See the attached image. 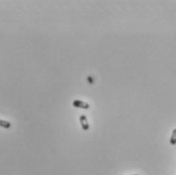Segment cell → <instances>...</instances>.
Listing matches in <instances>:
<instances>
[{
    "mask_svg": "<svg viewBox=\"0 0 176 175\" xmlns=\"http://www.w3.org/2000/svg\"><path fill=\"white\" fill-rule=\"evenodd\" d=\"M79 122H81L82 129L86 130V131L89 130L90 125H89V122H88L87 117H86V115H81V117H79Z\"/></svg>",
    "mask_w": 176,
    "mask_h": 175,
    "instance_id": "2",
    "label": "cell"
},
{
    "mask_svg": "<svg viewBox=\"0 0 176 175\" xmlns=\"http://www.w3.org/2000/svg\"><path fill=\"white\" fill-rule=\"evenodd\" d=\"M170 144L171 145H176V128H174L173 131H172L171 137H170Z\"/></svg>",
    "mask_w": 176,
    "mask_h": 175,
    "instance_id": "4",
    "label": "cell"
},
{
    "mask_svg": "<svg viewBox=\"0 0 176 175\" xmlns=\"http://www.w3.org/2000/svg\"><path fill=\"white\" fill-rule=\"evenodd\" d=\"M72 105L75 108H81V109H90V104L87 103L85 101H81V100H74L72 102Z\"/></svg>",
    "mask_w": 176,
    "mask_h": 175,
    "instance_id": "1",
    "label": "cell"
},
{
    "mask_svg": "<svg viewBox=\"0 0 176 175\" xmlns=\"http://www.w3.org/2000/svg\"><path fill=\"white\" fill-rule=\"evenodd\" d=\"M88 81H89L90 82H91V84H93V78H92L91 77H89V78H88Z\"/></svg>",
    "mask_w": 176,
    "mask_h": 175,
    "instance_id": "5",
    "label": "cell"
},
{
    "mask_svg": "<svg viewBox=\"0 0 176 175\" xmlns=\"http://www.w3.org/2000/svg\"><path fill=\"white\" fill-rule=\"evenodd\" d=\"M0 127H3V128H6V129H8V128L11 127V123L6 120H2L0 119Z\"/></svg>",
    "mask_w": 176,
    "mask_h": 175,
    "instance_id": "3",
    "label": "cell"
},
{
    "mask_svg": "<svg viewBox=\"0 0 176 175\" xmlns=\"http://www.w3.org/2000/svg\"><path fill=\"white\" fill-rule=\"evenodd\" d=\"M132 175H138V174H132Z\"/></svg>",
    "mask_w": 176,
    "mask_h": 175,
    "instance_id": "6",
    "label": "cell"
}]
</instances>
